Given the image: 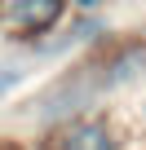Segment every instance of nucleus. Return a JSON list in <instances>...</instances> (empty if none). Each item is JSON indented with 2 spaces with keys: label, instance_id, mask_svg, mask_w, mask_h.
I'll use <instances>...</instances> for the list:
<instances>
[{
  "label": "nucleus",
  "instance_id": "f257e3e1",
  "mask_svg": "<svg viewBox=\"0 0 146 150\" xmlns=\"http://www.w3.org/2000/svg\"><path fill=\"white\" fill-rule=\"evenodd\" d=\"M62 18V0H9V22L18 31H44Z\"/></svg>",
  "mask_w": 146,
  "mask_h": 150
},
{
  "label": "nucleus",
  "instance_id": "f03ea898",
  "mask_svg": "<svg viewBox=\"0 0 146 150\" xmlns=\"http://www.w3.org/2000/svg\"><path fill=\"white\" fill-rule=\"evenodd\" d=\"M58 150H115V137L102 128V124H80L62 137Z\"/></svg>",
  "mask_w": 146,
  "mask_h": 150
},
{
  "label": "nucleus",
  "instance_id": "7ed1b4c3",
  "mask_svg": "<svg viewBox=\"0 0 146 150\" xmlns=\"http://www.w3.org/2000/svg\"><path fill=\"white\" fill-rule=\"evenodd\" d=\"M14 84H18V75H14V71H5V75H0V97H5Z\"/></svg>",
  "mask_w": 146,
  "mask_h": 150
}]
</instances>
